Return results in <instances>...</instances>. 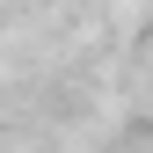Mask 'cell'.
Returning <instances> with one entry per match:
<instances>
[]
</instances>
